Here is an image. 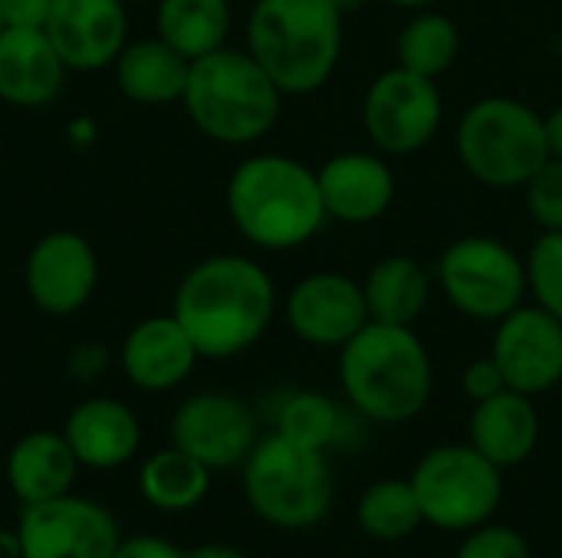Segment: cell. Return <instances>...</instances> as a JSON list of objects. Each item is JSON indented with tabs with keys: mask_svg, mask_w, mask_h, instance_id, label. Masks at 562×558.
Here are the masks:
<instances>
[{
	"mask_svg": "<svg viewBox=\"0 0 562 558\" xmlns=\"http://www.w3.org/2000/svg\"><path fill=\"white\" fill-rule=\"evenodd\" d=\"M171 316L191 335L201 358H234L254 349L270 329L277 286L257 260L217 253L184 273Z\"/></svg>",
	"mask_w": 562,
	"mask_h": 558,
	"instance_id": "6da1fadb",
	"label": "cell"
},
{
	"mask_svg": "<svg viewBox=\"0 0 562 558\" xmlns=\"http://www.w3.org/2000/svg\"><path fill=\"white\" fill-rule=\"evenodd\" d=\"M339 385L359 418L405 424L428 408L435 365L415 326L369 322L339 349Z\"/></svg>",
	"mask_w": 562,
	"mask_h": 558,
	"instance_id": "7a4b0ae2",
	"label": "cell"
},
{
	"mask_svg": "<svg viewBox=\"0 0 562 558\" xmlns=\"http://www.w3.org/2000/svg\"><path fill=\"white\" fill-rule=\"evenodd\" d=\"M227 214L244 240L260 250H296L329 220L319 178L290 155H250L227 181Z\"/></svg>",
	"mask_w": 562,
	"mask_h": 558,
	"instance_id": "3957f363",
	"label": "cell"
},
{
	"mask_svg": "<svg viewBox=\"0 0 562 558\" xmlns=\"http://www.w3.org/2000/svg\"><path fill=\"white\" fill-rule=\"evenodd\" d=\"M342 20L336 0H257L247 20V53L283 95L319 92L342 56Z\"/></svg>",
	"mask_w": 562,
	"mask_h": 558,
	"instance_id": "277c9868",
	"label": "cell"
},
{
	"mask_svg": "<svg viewBox=\"0 0 562 558\" xmlns=\"http://www.w3.org/2000/svg\"><path fill=\"white\" fill-rule=\"evenodd\" d=\"M181 102L211 141L254 145L277 125L283 92L247 49L221 46L191 62Z\"/></svg>",
	"mask_w": 562,
	"mask_h": 558,
	"instance_id": "5b68a950",
	"label": "cell"
},
{
	"mask_svg": "<svg viewBox=\"0 0 562 558\" xmlns=\"http://www.w3.org/2000/svg\"><path fill=\"white\" fill-rule=\"evenodd\" d=\"M454 148L468 174L487 187H520L550 161L543 115L510 95H487L468 105Z\"/></svg>",
	"mask_w": 562,
	"mask_h": 558,
	"instance_id": "8992f818",
	"label": "cell"
},
{
	"mask_svg": "<svg viewBox=\"0 0 562 558\" xmlns=\"http://www.w3.org/2000/svg\"><path fill=\"white\" fill-rule=\"evenodd\" d=\"M244 497L250 510L277 529L319 526L336 497L326 454L283 434L257 441L244 460Z\"/></svg>",
	"mask_w": 562,
	"mask_h": 558,
	"instance_id": "52a82bcc",
	"label": "cell"
},
{
	"mask_svg": "<svg viewBox=\"0 0 562 558\" xmlns=\"http://www.w3.org/2000/svg\"><path fill=\"white\" fill-rule=\"evenodd\" d=\"M412 487L425 523L445 533H471L501 510L504 470L474 444H441L418 460Z\"/></svg>",
	"mask_w": 562,
	"mask_h": 558,
	"instance_id": "ba28073f",
	"label": "cell"
},
{
	"mask_svg": "<svg viewBox=\"0 0 562 558\" xmlns=\"http://www.w3.org/2000/svg\"><path fill=\"white\" fill-rule=\"evenodd\" d=\"M435 283L441 296L474 322H501L517 306H524L527 260L504 240L487 234L458 237L435 266Z\"/></svg>",
	"mask_w": 562,
	"mask_h": 558,
	"instance_id": "9c48e42d",
	"label": "cell"
},
{
	"mask_svg": "<svg viewBox=\"0 0 562 558\" xmlns=\"http://www.w3.org/2000/svg\"><path fill=\"white\" fill-rule=\"evenodd\" d=\"M445 122V99L438 79L392 66L379 72L362 99V125L375 151L415 155L435 141Z\"/></svg>",
	"mask_w": 562,
	"mask_h": 558,
	"instance_id": "30bf717a",
	"label": "cell"
},
{
	"mask_svg": "<svg viewBox=\"0 0 562 558\" xmlns=\"http://www.w3.org/2000/svg\"><path fill=\"white\" fill-rule=\"evenodd\" d=\"M16 536L23 558H112L122 543L115 516L72 493L23 506Z\"/></svg>",
	"mask_w": 562,
	"mask_h": 558,
	"instance_id": "8fae6325",
	"label": "cell"
},
{
	"mask_svg": "<svg viewBox=\"0 0 562 558\" xmlns=\"http://www.w3.org/2000/svg\"><path fill=\"white\" fill-rule=\"evenodd\" d=\"M171 441L184 454L198 457L211 474L240 467L257 447L254 411L224 391H204L188 398L171 421Z\"/></svg>",
	"mask_w": 562,
	"mask_h": 558,
	"instance_id": "7c38bea8",
	"label": "cell"
},
{
	"mask_svg": "<svg viewBox=\"0 0 562 558\" xmlns=\"http://www.w3.org/2000/svg\"><path fill=\"white\" fill-rule=\"evenodd\" d=\"M290 332L316 349H342L369 326L366 289L346 273H310L286 293L283 303Z\"/></svg>",
	"mask_w": 562,
	"mask_h": 558,
	"instance_id": "4fadbf2b",
	"label": "cell"
},
{
	"mask_svg": "<svg viewBox=\"0 0 562 558\" xmlns=\"http://www.w3.org/2000/svg\"><path fill=\"white\" fill-rule=\"evenodd\" d=\"M507 388L520 395H543L562 382V322L547 309L517 306L497 322L494 349Z\"/></svg>",
	"mask_w": 562,
	"mask_h": 558,
	"instance_id": "5bb4252c",
	"label": "cell"
},
{
	"mask_svg": "<svg viewBox=\"0 0 562 558\" xmlns=\"http://www.w3.org/2000/svg\"><path fill=\"white\" fill-rule=\"evenodd\" d=\"M23 273H26V293L36 303V309L49 316H72L95 293L99 260L82 234L53 230L33 243Z\"/></svg>",
	"mask_w": 562,
	"mask_h": 558,
	"instance_id": "9a60e30c",
	"label": "cell"
},
{
	"mask_svg": "<svg viewBox=\"0 0 562 558\" xmlns=\"http://www.w3.org/2000/svg\"><path fill=\"white\" fill-rule=\"evenodd\" d=\"M46 36L66 69L95 72L119 59L128 43V10L122 0H53Z\"/></svg>",
	"mask_w": 562,
	"mask_h": 558,
	"instance_id": "2e32d148",
	"label": "cell"
},
{
	"mask_svg": "<svg viewBox=\"0 0 562 558\" xmlns=\"http://www.w3.org/2000/svg\"><path fill=\"white\" fill-rule=\"evenodd\" d=\"M316 178L329 220L349 227L382 220L395 201V171L382 151H339Z\"/></svg>",
	"mask_w": 562,
	"mask_h": 558,
	"instance_id": "e0dca14e",
	"label": "cell"
},
{
	"mask_svg": "<svg viewBox=\"0 0 562 558\" xmlns=\"http://www.w3.org/2000/svg\"><path fill=\"white\" fill-rule=\"evenodd\" d=\"M66 62L46 30L3 26L0 30V99L16 109L49 105L66 79Z\"/></svg>",
	"mask_w": 562,
	"mask_h": 558,
	"instance_id": "ac0fdd59",
	"label": "cell"
},
{
	"mask_svg": "<svg viewBox=\"0 0 562 558\" xmlns=\"http://www.w3.org/2000/svg\"><path fill=\"white\" fill-rule=\"evenodd\" d=\"M191 335L175 316H155L138 322L122 342V372L142 391L178 388L198 362Z\"/></svg>",
	"mask_w": 562,
	"mask_h": 558,
	"instance_id": "d6986e66",
	"label": "cell"
},
{
	"mask_svg": "<svg viewBox=\"0 0 562 558\" xmlns=\"http://www.w3.org/2000/svg\"><path fill=\"white\" fill-rule=\"evenodd\" d=\"M63 437L69 441L79 467L119 470L138 454L142 424L128 405L115 398H89L69 411Z\"/></svg>",
	"mask_w": 562,
	"mask_h": 558,
	"instance_id": "ffe728a7",
	"label": "cell"
},
{
	"mask_svg": "<svg viewBox=\"0 0 562 558\" xmlns=\"http://www.w3.org/2000/svg\"><path fill=\"white\" fill-rule=\"evenodd\" d=\"M471 444L501 470H514L524 460H530V454L540 444V414L533 398L507 388L474 405Z\"/></svg>",
	"mask_w": 562,
	"mask_h": 558,
	"instance_id": "44dd1931",
	"label": "cell"
},
{
	"mask_svg": "<svg viewBox=\"0 0 562 558\" xmlns=\"http://www.w3.org/2000/svg\"><path fill=\"white\" fill-rule=\"evenodd\" d=\"M79 460L63 434H23L7 457V483L23 506L56 500L72 490Z\"/></svg>",
	"mask_w": 562,
	"mask_h": 558,
	"instance_id": "7402d4cb",
	"label": "cell"
},
{
	"mask_svg": "<svg viewBox=\"0 0 562 558\" xmlns=\"http://www.w3.org/2000/svg\"><path fill=\"white\" fill-rule=\"evenodd\" d=\"M115 66V86L125 99L142 105H171L184 99L191 59H184L161 36L125 43Z\"/></svg>",
	"mask_w": 562,
	"mask_h": 558,
	"instance_id": "603a6c76",
	"label": "cell"
},
{
	"mask_svg": "<svg viewBox=\"0 0 562 558\" xmlns=\"http://www.w3.org/2000/svg\"><path fill=\"white\" fill-rule=\"evenodd\" d=\"M431 286H435L431 273L415 257L405 253L382 257L379 263H372L369 276L362 280L369 322L415 326L431 303Z\"/></svg>",
	"mask_w": 562,
	"mask_h": 558,
	"instance_id": "cb8c5ba5",
	"label": "cell"
},
{
	"mask_svg": "<svg viewBox=\"0 0 562 558\" xmlns=\"http://www.w3.org/2000/svg\"><path fill=\"white\" fill-rule=\"evenodd\" d=\"M231 0H158V36L184 59H201L227 43Z\"/></svg>",
	"mask_w": 562,
	"mask_h": 558,
	"instance_id": "d4e9b609",
	"label": "cell"
},
{
	"mask_svg": "<svg viewBox=\"0 0 562 558\" xmlns=\"http://www.w3.org/2000/svg\"><path fill=\"white\" fill-rule=\"evenodd\" d=\"M211 490V470L184 454L181 447H168L151 454L138 470V493L148 506L161 513L194 510Z\"/></svg>",
	"mask_w": 562,
	"mask_h": 558,
	"instance_id": "484cf974",
	"label": "cell"
},
{
	"mask_svg": "<svg viewBox=\"0 0 562 558\" xmlns=\"http://www.w3.org/2000/svg\"><path fill=\"white\" fill-rule=\"evenodd\" d=\"M395 56H398L395 66L428 76V79H438L461 56V30L448 13H438L428 7L415 10V16L398 33Z\"/></svg>",
	"mask_w": 562,
	"mask_h": 558,
	"instance_id": "4316f807",
	"label": "cell"
},
{
	"mask_svg": "<svg viewBox=\"0 0 562 558\" xmlns=\"http://www.w3.org/2000/svg\"><path fill=\"white\" fill-rule=\"evenodd\" d=\"M425 523L412 480H379L359 497V526L379 543L408 539Z\"/></svg>",
	"mask_w": 562,
	"mask_h": 558,
	"instance_id": "83f0119b",
	"label": "cell"
},
{
	"mask_svg": "<svg viewBox=\"0 0 562 558\" xmlns=\"http://www.w3.org/2000/svg\"><path fill=\"white\" fill-rule=\"evenodd\" d=\"M342 431H346L342 408L319 391H293L277 411V434L323 454L342 441Z\"/></svg>",
	"mask_w": 562,
	"mask_h": 558,
	"instance_id": "f1b7e54d",
	"label": "cell"
},
{
	"mask_svg": "<svg viewBox=\"0 0 562 558\" xmlns=\"http://www.w3.org/2000/svg\"><path fill=\"white\" fill-rule=\"evenodd\" d=\"M527 286L540 309L562 322V234H540L527 253Z\"/></svg>",
	"mask_w": 562,
	"mask_h": 558,
	"instance_id": "f546056e",
	"label": "cell"
},
{
	"mask_svg": "<svg viewBox=\"0 0 562 558\" xmlns=\"http://www.w3.org/2000/svg\"><path fill=\"white\" fill-rule=\"evenodd\" d=\"M524 201L540 234H562V161L550 158L527 184Z\"/></svg>",
	"mask_w": 562,
	"mask_h": 558,
	"instance_id": "4dcf8cb0",
	"label": "cell"
},
{
	"mask_svg": "<svg viewBox=\"0 0 562 558\" xmlns=\"http://www.w3.org/2000/svg\"><path fill=\"white\" fill-rule=\"evenodd\" d=\"M454 558H533V553H530V543L517 529L484 523L468 533V539L461 543Z\"/></svg>",
	"mask_w": 562,
	"mask_h": 558,
	"instance_id": "1f68e13d",
	"label": "cell"
},
{
	"mask_svg": "<svg viewBox=\"0 0 562 558\" xmlns=\"http://www.w3.org/2000/svg\"><path fill=\"white\" fill-rule=\"evenodd\" d=\"M461 382H464V395H468L474 405H481V401H487V398L507 391V378H504V372H501V365H497L494 355L474 358V362L464 368V378H461Z\"/></svg>",
	"mask_w": 562,
	"mask_h": 558,
	"instance_id": "d6a6232c",
	"label": "cell"
},
{
	"mask_svg": "<svg viewBox=\"0 0 562 558\" xmlns=\"http://www.w3.org/2000/svg\"><path fill=\"white\" fill-rule=\"evenodd\" d=\"M53 0H0L3 26H33L43 30L49 20Z\"/></svg>",
	"mask_w": 562,
	"mask_h": 558,
	"instance_id": "836d02e7",
	"label": "cell"
},
{
	"mask_svg": "<svg viewBox=\"0 0 562 558\" xmlns=\"http://www.w3.org/2000/svg\"><path fill=\"white\" fill-rule=\"evenodd\" d=\"M112 558H188V553H181L175 543L161 536H132L119 543Z\"/></svg>",
	"mask_w": 562,
	"mask_h": 558,
	"instance_id": "e575fe53",
	"label": "cell"
},
{
	"mask_svg": "<svg viewBox=\"0 0 562 558\" xmlns=\"http://www.w3.org/2000/svg\"><path fill=\"white\" fill-rule=\"evenodd\" d=\"M543 125H547V148H550V158H560L562 161V102L543 115Z\"/></svg>",
	"mask_w": 562,
	"mask_h": 558,
	"instance_id": "d590c367",
	"label": "cell"
},
{
	"mask_svg": "<svg viewBox=\"0 0 562 558\" xmlns=\"http://www.w3.org/2000/svg\"><path fill=\"white\" fill-rule=\"evenodd\" d=\"M188 558H247L244 553H237V549H231V546H221V543H207V546H198V549H191Z\"/></svg>",
	"mask_w": 562,
	"mask_h": 558,
	"instance_id": "8d00e7d4",
	"label": "cell"
},
{
	"mask_svg": "<svg viewBox=\"0 0 562 558\" xmlns=\"http://www.w3.org/2000/svg\"><path fill=\"white\" fill-rule=\"evenodd\" d=\"M0 558H23V546H20V536L16 529H0Z\"/></svg>",
	"mask_w": 562,
	"mask_h": 558,
	"instance_id": "74e56055",
	"label": "cell"
},
{
	"mask_svg": "<svg viewBox=\"0 0 562 558\" xmlns=\"http://www.w3.org/2000/svg\"><path fill=\"white\" fill-rule=\"evenodd\" d=\"M385 3L402 7V10H425V7H431V3H438V0H385Z\"/></svg>",
	"mask_w": 562,
	"mask_h": 558,
	"instance_id": "f35d334b",
	"label": "cell"
},
{
	"mask_svg": "<svg viewBox=\"0 0 562 558\" xmlns=\"http://www.w3.org/2000/svg\"><path fill=\"white\" fill-rule=\"evenodd\" d=\"M336 3L342 7V13H349V10H359V7H362L366 0H336Z\"/></svg>",
	"mask_w": 562,
	"mask_h": 558,
	"instance_id": "ab89813d",
	"label": "cell"
},
{
	"mask_svg": "<svg viewBox=\"0 0 562 558\" xmlns=\"http://www.w3.org/2000/svg\"><path fill=\"white\" fill-rule=\"evenodd\" d=\"M0 30H3V16H0Z\"/></svg>",
	"mask_w": 562,
	"mask_h": 558,
	"instance_id": "60d3db41",
	"label": "cell"
}]
</instances>
